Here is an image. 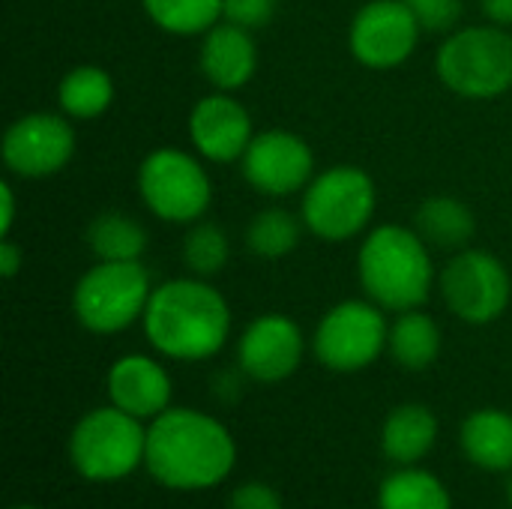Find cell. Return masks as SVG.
Listing matches in <instances>:
<instances>
[{"mask_svg": "<svg viewBox=\"0 0 512 509\" xmlns=\"http://www.w3.org/2000/svg\"><path fill=\"white\" fill-rule=\"evenodd\" d=\"M237 459L231 432L210 414L168 408L147 429V471L168 489H210Z\"/></svg>", "mask_w": 512, "mask_h": 509, "instance_id": "1", "label": "cell"}, {"mask_svg": "<svg viewBox=\"0 0 512 509\" xmlns=\"http://www.w3.org/2000/svg\"><path fill=\"white\" fill-rule=\"evenodd\" d=\"M144 333L168 360H210L228 342L231 309L210 282L198 276L171 279L153 288L144 312Z\"/></svg>", "mask_w": 512, "mask_h": 509, "instance_id": "2", "label": "cell"}, {"mask_svg": "<svg viewBox=\"0 0 512 509\" xmlns=\"http://www.w3.org/2000/svg\"><path fill=\"white\" fill-rule=\"evenodd\" d=\"M357 276L372 303L411 312L429 300L435 270L429 243L405 225H378L360 246Z\"/></svg>", "mask_w": 512, "mask_h": 509, "instance_id": "3", "label": "cell"}, {"mask_svg": "<svg viewBox=\"0 0 512 509\" xmlns=\"http://www.w3.org/2000/svg\"><path fill=\"white\" fill-rule=\"evenodd\" d=\"M435 69L456 96L495 99L512 87V33L498 24L453 30L438 48Z\"/></svg>", "mask_w": 512, "mask_h": 509, "instance_id": "4", "label": "cell"}, {"mask_svg": "<svg viewBox=\"0 0 512 509\" xmlns=\"http://www.w3.org/2000/svg\"><path fill=\"white\" fill-rule=\"evenodd\" d=\"M150 294V273L141 261H99L78 279L72 309L84 330L111 336L144 318Z\"/></svg>", "mask_w": 512, "mask_h": 509, "instance_id": "5", "label": "cell"}, {"mask_svg": "<svg viewBox=\"0 0 512 509\" xmlns=\"http://www.w3.org/2000/svg\"><path fill=\"white\" fill-rule=\"evenodd\" d=\"M375 207V180L357 165H333L315 174L303 189L300 219L315 237L342 243L369 228Z\"/></svg>", "mask_w": 512, "mask_h": 509, "instance_id": "6", "label": "cell"}, {"mask_svg": "<svg viewBox=\"0 0 512 509\" xmlns=\"http://www.w3.org/2000/svg\"><path fill=\"white\" fill-rule=\"evenodd\" d=\"M147 453V432L138 417L111 408H96L78 420L69 438V459L75 471L96 483L129 477Z\"/></svg>", "mask_w": 512, "mask_h": 509, "instance_id": "7", "label": "cell"}, {"mask_svg": "<svg viewBox=\"0 0 512 509\" xmlns=\"http://www.w3.org/2000/svg\"><path fill=\"white\" fill-rule=\"evenodd\" d=\"M138 195L156 219L192 225L210 210L213 183L192 153L159 147L138 168Z\"/></svg>", "mask_w": 512, "mask_h": 509, "instance_id": "8", "label": "cell"}, {"mask_svg": "<svg viewBox=\"0 0 512 509\" xmlns=\"http://www.w3.org/2000/svg\"><path fill=\"white\" fill-rule=\"evenodd\" d=\"M390 327L384 309L372 300H345L333 306L315 330V357L333 372H360L387 348Z\"/></svg>", "mask_w": 512, "mask_h": 509, "instance_id": "9", "label": "cell"}, {"mask_svg": "<svg viewBox=\"0 0 512 509\" xmlns=\"http://www.w3.org/2000/svg\"><path fill=\"white\" fill-rule=\"evenodd\" d=\"M441 294L447 309L465 324L498 321L512 297V282L501 258L486 249H462L441 273Z\"/></svg>", "mask_w": 512, "mask_h": 509, "instance_id": "10", "label": "cell"}, {"mask_svg": "<svg viewBox=\"0 0 512 509\" xmlns=\"http://www.w3.org/2000/svg\"><path fill=\"white\" fill-rule=\"evenodd\" d=\"M3 162L15 177L42 180L63 171L75 153V129L66 114L33 111L18 117L3 135Z\"/></svg>", "mask_w": 512, "mask_h": 509, "instance_id": "11", "label": "cell"}, {"mask_svg": "<svg viewBox=\"0 0 512 509\" xmlns=\"http://www.w3.org/2000/svg\"><path fill=\"white\" fill-rule=\"evenodd\" d=\"M420 33L405 0H369L351 21L348 48L369 69H396L414 54Z\"/></svg>", "mask_w": 512, "mask_h": 509, "instance_id": "12", "label": "cell"}, {"mask_svg": "<svg viewBox=\"0 0 512 509\" xmlns=\"http://www.w3.org/2000/svg\"><path fill=\"white\" fill-rule=\"evenodd\" d=\"M240 162H243L246 183L270 198L303 192L315 177L312 147L306 144V138L288 129H267L255 135Z\"/></svg>", "mask_w": 512, "mask_h": 509, "instance_id": "13", "label": "cell"}, {"mask_svg": "<svg viewBox=\"0 0 512 509\" xmlns=\"http://www.w3.org/2000/svg\"><path fill=\"white\" fill-rule=\"evenodd\" d=\"M303 333L288 315H261L255 318L237 345L240 369L261 384H279L291 378L303 360Z\"/></svg>", "mask_w": 512, "mask_h": 509, "instance_id": "14", "label": "cell"}, {"mask_svg": "<svg viewBox=\"0 0 512 509\" xmlns=\"http://www.w3.org/2000/svg\"><path fill=\"white\" fill-rule=\"evenodd\" d=\"M189 138L198 156L210 162H237L252 144V117L240 99L225 90L207 93L189 114Z\"/></svg>", "mask_w": 512, "mask_h": 509, "instance_id": "15", "label": "cell"}, {"mask_svg": "<svg viewBox=\"0 0 512 509\" xmlns=\"http://www.w3.org/2000/svg\"><path fill=\"white\" fill-rule=\"evenodd\" d=\"M108 399L138 420H156L162 411H168L171 378L156 360L129 354L108 369Z\"/></svg>", "mask_w": 512, "mask_h": 509, "instance_id": "16", "label": "cell"}, {"mask_svg": "<svg viewBox=\"0 0 512 509\" xmlns=\"http://www.w3.org/2000/svg\"><path fill=\"white\" fill-rule=\"evenodd\" d=\"M258 69V45L252 30L231 21H219L204 33L201 42V72L204 78L225 93H234L252 81Z\"/></svg>", "mask_w": 512, "mask_h": 509, "instance_id": "17", "label": "cell"}, {"mask_svg": "<svg viewBox=\"0 0 512 509\" xmlns=\"http://www.w3.org/2000/svg\"><path fill=\"white\" fill-rule=\"evenodd\" d=\"M414 231L429 243V249L462 252L477 234L474 210L453 195H432L420 204L414 216Z\"/></svg>", "mask_w": 512, "mask_h": 509, "instance_id": "18", "label": "cell"}, {"mask_svg": "<svg viewBox=\"0 0 512 509\" xmlns=\"http://www.w3.org/2000/svg\"><path fill=\"white\" fill-rule=\"evenodd\" d=\"M462 447L483 471H512V414L498 408L474 411L462 426Z\"/></svg>", "mask_w": 512, "mask_h": 509, "instance_id": "19", "label": "cell"}, {"mask_svg": "<svg viewBox=\"0 0 512 509\" xmlns=\"http://www.w3.org/2000/svg\"><path fill=\"white\" fill-rule=\"evenodd\" d=\"M438 438V420L426 405H399L381 432V447L387 459L399 465H414L420 462Z\"/></svg>", "mask_w": 512, "mask_h": 509, "instance_id": "20", "label": "cell"}, {"mask_svg": "<svg viewBox=\"0 0 512 509\" xmlns=\"http://www.w3.org/2000/svg\"><path fill=\"white\" fill-rule=\"evenodd\" d=\"M57 102L69 120L102 117L114 102V81L102 66H93V63L75 66L60 78Z\"/></svg>", "mask_w": 512, "mask_h": 509, "instance_id": "21", "label": "cell"}, {"mask_svg": "<svg viewBox=\"0 0 512 509\" xmlns=\"http://www.w3.org/2000/svg\"><path fill=\"white\" fill-rule=\"evenodd\" d=\"M387 348L393 354V360L408 369V372H423L429 369L438 354H441V330L438 324L423 315L420 309L411 312H399L396 324L390 327V339Z\"/></svg>", "mask_w": 512, "mask_h": 509, "instance_id": "22", "label": "cell"}, {"mask_svg": "<svg viewBox=\"0 0 512 509\" xmlns=\"http://www.w3.org/2000/svg\"><path fill=\"white\" fill-rule=\"evenodd\" d=\"M87 246L99 261H138L147 249V231L126 213H102L87 225Z\"/></svg>", "mask_w": 512, "mask_h": 509, "instance_id": "23", "label": "cell"}, {"mask_svg": "<svg viewBox=\"0 0 512 509\" xmlns=\"http://www.w3.org/2000/svg\"><path fill=\"white\" fill-rule=\"evenodd\" d=\"M147 18L171 36H204L222 21L225 0H141Z\"/></svg>", "mask_w": 512, "mask_h": 509, "instance_id": "24", "label": "cell"}, {"mask_svg": "<svg viewBox=\"0 0 512 509\" xmlns=\"http://www.w3.org/2000/svg\"><path fill=\"white\" fill-rule=\"evenodd\" d=\"M300 237H303V219H297L282 207H267L255 213L246 228V249L258 258L276 261L294 252Z\"/></svg>", "mask_w": 512, "mask_h": 509, "instance_id": "25", "label": "cell"}, {"mask_svg": "<svg viewBox=\"0 0 512 509\" xmlns=\"http://www.w3.org/2000/svg\"><path fill=\"white\" fill-rule=\"evenodd\" d=\"M378 509H453L450 495L426 471H399L384 480L378 492Z\"/></svg>", "mask_w": 512, "mask_h": 509, "instance_id": "26", "label": "cell"}, {"mask_svg": "<svg viewBox=\"0 0 512 509\" xmlns=\"http://www.w3.org/2000/svg\"><path fill=\"white\" fill-rule=\"evenodd\" d=\"M231 258V243L228 234L216 222H192L186 237H183V264L189 267L192 276L210 279L225 270Z\"/></svg>", "mask_w": 512, "mask_h": 509, "instance_id": "27", "label": "cell"}, {"mask_svg": "<svg viewBox=\"0 0 512 509\" xmlns=\"http://www.w3.org/2000/svg\"><path fill=\"white\" fill-rule=\"evenodd\" d=\"M423 33H453L462 18V0H405Z\"/></svg>", "mask_w": 512, "mask_h": 509, "instance_id": "28", "label": "cell"}, {"mask_svg": "<svg viewBox=\"0 0 512 509\" xmlns=\"http://www.w3.org/2000/svg\"><path fill=\"white\" fill-rule=\"evenodd\" d=\"M276 9H279V0H225L222 18L255 33L276 18Z\"/></svg>", "mask_w": 512, "mask_h": 509, "instance_id": "29", "label": "cell"}, {"mask_svg": "<svg viewBox=\"0 0 512 509\" xmlns=\"http://www.w3.org/2000/svg\"><path fill=\"white\" fill-rule=\"evenodd\" d=\"M228 509H285L279 495L264 483H246L231 495Z\"/></svg>", "mask_w": 512, "mask_h": 509, "instance_id": "30", "label": "cell"}, {"mask_svg": "<svg viewBox=\"0 0 512 509\" xmlns=\"http://www.w3.org/2000/svg\"><path fill=\"white\" fill-rule=\"evenodd\" d=\"M24 264V252L18 249V243H12L9 237L0 240V273L3 279H12Z\"/></svg>", "mask_w": 512, "mask_h": 509, "instance_id": "31", "label": "cell"}, {"mask_svg": "<svg viewBox=\"0 0 512 509\" xmlns=\"http://www.w3.org/2000/svg\"><path fill=\"white\" fill-rule=\"evenodd\" d=\"M486 18L498 27H512V0H480Z\"/></svg>", "mask_w": 512, "mask_h": 509, "instance_id": "32", "label": "cell"}, {"mask_svg": "<svg viewBox=\"0 0 512 509\" xmlns=\"http://www.w3.org/2000/svg\"><path fill=\"white\" fill-rule=\"evenodd\" d=\"M0 201H3L0 237H9V231H12V222H15V192H12V183H0Z\"/></svg>", "mask_w": 512, "mask_h": 509, "instance_id": "33", "label": "cell"}, {"mask_svg": "<svg viewBox=\"0 0 512 509\" xmlns=\"http://www.w3.org/2000/svg\"><path fill=\"white\" fill-rule=\"evenodd\" d=\"M507 498H510V504H512V480H510V486H507Z\"/></svg>", "mask_w": 512, "mask_h": 509, "instance_id": "34", "label": "cell"}, {"mask_svg": "<svg viewBox=\"0 0 512 509\" xmlns=\"http://www.w3.org/2000/svg\"><path fill=\"white\" fill-rule=\"evenodd\" d=\"M15 509H33V507H15Z\"/></svg>", "mask_w": 512, "mask_h": 509, "instance_id": "35", "label": "cell"}]
</instances>
